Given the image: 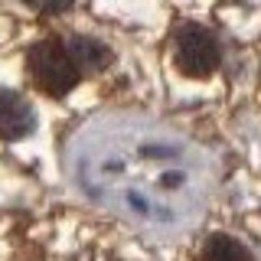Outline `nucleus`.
<instances>
[{
	"mask_svg": "<svg viewBox=\"0 0 261 261\" xmlns=\"http://www.w3.org/2000/svg\"><path fill=\"white\" fill-rule=\"evenodd\" d=\"M72 179L95 206L153 235L199 222L216 186V163L173 127L141 114H108L69 147Z\"/></svg>",
	"mask_w": 261,
	"mask_h": 261,
	"instance_id": "nucleus-1",
	"label": "nucleus"
},
{
	"mask_svg": "<svg viewBox=\"0 0 261 261\" xmlns=\"http://www.w3.org/2000/svg\"><path fill=\"white\" fill-rule=\"evenodd\" d=\"M27 69L33 85L49 98H65L72 88L79 85V65L72 59L69 46L59 39H39L30 46L27 53Z\"/></svg>",
	"mask_w": 261,
	"mask_h": 261,
	"instance_id": "nucleus-2",
	"label": "nucleus"
},
{
	"mask_svg": "<svg viewBox=\"0 0 261 261\" xmlns=\"http://www.w3.org/2000/svg\"><path fill=\"white\" fill-rule=\"evenodd\" d=\"M222 62L219 39L199 23H183L176 33V69L186 79H209Z\"/></svg>",
	"mask_w": 261,
	"mask_h": 261,
	"instance_id": "nucleus-3",
	"label": "nucleus"
},
{
	"mask_svg": "<svg viewBox=\"0 0 261 261\" xmlns=\"http://www.w3.org/2000/svg\"><path fill=\"white\" fill-rule=\"evenodd\" d=\"M36 127V111L23 95L0 92V141H23Z\"/></svg>",
	"mask_w": 261,
	"mask_h": 261,
	"instance_id": "nucleus-4",
	"label": "nucleus"
},
{
	"mask_svg": "<svg viewBox=\"0 0 261 261\" xmlns=\"http://www.w3.org/2000/svg\"><path fill=\"white\" fill-rule=\"evenodd\" d=\"M65 46H69V53H72V59H75L82 75H98V72H105L114 59V53L95 36H72Z\"/></svg>",
	"mask_w": 261,
	"mask_h": 261,
	"instance_id": "nucleus-5",
	"label": "nucleus"
},
{
	"mask_svg": "<svg viewBox=\"0 0 261 261\" xmlns=\"http://www.w3.org/2000/svg\"><path fill=\"white\" fill-rule=\"evenodd\" d=\"M202 261H251V251L232 235H212L202 248Z\"/></svg>",
	"mask_w": 261,
	"mask_h": 261,
	"instance_id": "nucleus-6",
	"label": "nucleus"
},
{
	"mask_svg": "<svg viewBox=\"0 0 261 261\" xmlns=\"http://www.w3.org/2000/svg\"><path fill=\"white\" fill-rule=\"evenodd\" d=\"M23 4H30L39 13H65L72 7V0H23Z\"/></svg>",
	"mask_w": 261,
	"mask_h": 261,
	"instance_id": "nucleus-7",
	"label": "nucleus"
}]
</instances>
